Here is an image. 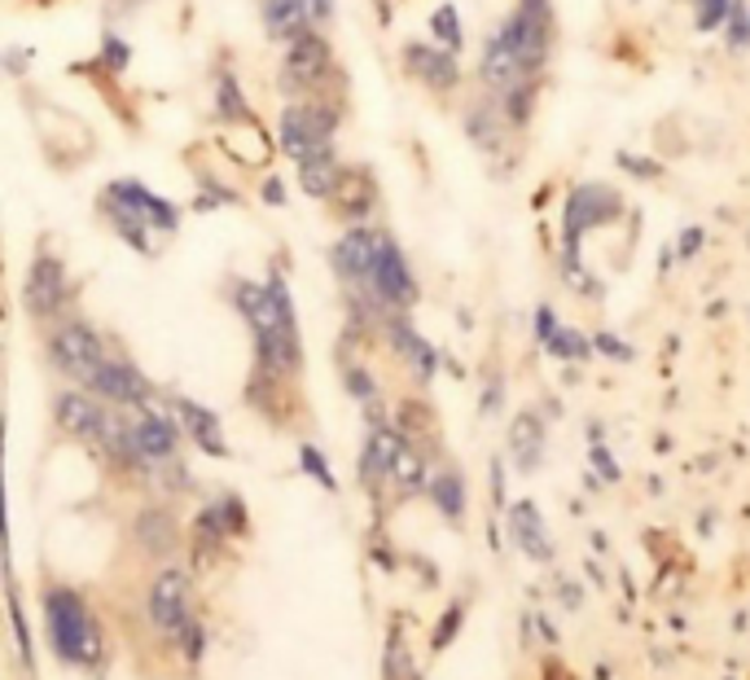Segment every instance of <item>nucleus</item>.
Segmentation results:
<instances>
[{
	"label": "nucleus",
	"instance_id": "1",
	"mask_svg": "<svg viewBox=\"0 0 750 680\" xmlns=\"http://www.w3.org/2000/svg\"><path fill=\"white\" fill-rule=\"evenodd\" d=\"M233 307L242 312L250 343H255V370L277 378V383H298L303 374V333H298V312L290 298L285 277H268V281H233Z\"/></svg>",
	"mask_w": 750,
	"mask_h": 680
},
{
	"label": "nucleus",
	"instance_id": "2",
	"mask_svg": "<svg viewBox=\"0 0 750 680\" xmlns=\"http://www.w3.org/2000/svg\"><path fill=\"white\" fill-rule=\"evenodd\" d=\"M40 619H45V641L62 667H75L84 676L106 671V663H110L106 628L80 588L49 579L40 588Z\"/></svg>",
	"mask_w": 750,
	"mask_h": 680
},
{
	"label": "nucleus",
	"instance_id": "3",
	"mask_svg": "<svg viewBox=\"0 0 750 680\" xmlns=\"http://www.w3.org/2000/svg\"><path fill=\"white\" fill-rule=\"evenodd\" d=\"M45 356L71 387H89V378L110 356V348L97 333V325H89L84 316H62L45 329Z\"/></svg>",
	"mask_w": 750,
	"mask_h": 680
},
{
	"label": "nucleus",
	"instance_id": "4",
	"mask_svg": "<svg viewBox=\"0 0 750 680\" xmlns=\"http://www.w3.org/2000/svg\"><path fill=\"white\" fill-rule=\"evenodd\" d=\"M333 75H338V62H333V49H329L320 27H307L294 40H285V49H281V89H285L290 102L329 97L325 89H329Z\"/></svg>",
	"mask_w": 750,
	"mask_h": 680
},
{
	"label": "nucleus",
	"instance_id": "5",
	"mask_svg": "<svg viewBox=\"0 0 750 680\" xmlns=\"http://www.w3.org/2000/svg\"><path fill=\"white\" fill-rule=\"evenodd\" d=\"M338 119H342V106L333 97H303V102H290L277 119V141H281V154L290 163H303L312 159L316 150L333 145V132H338Z\"/></svg>",
	"mask_w": 750,
	"mask_h": 680
},
{
	"label": "nucleus",
	"instance_id": "6",
	"mask_svg": "<svg viewBox=\"0 0 750 680\" xmlns=\"http://www.w3.org/2000/svg\"><path fill=\"white\" fill-rule=\"evenodd\" d=\"M145 619L176 645V636L198 623V588H194V575L185 566H163L150 588H145Z\"/></svg>",
	"mask_w": 750,
	"mask_h": 680
},
{
	"label": "nucleus",
	"instance_id": "7",
	"mask_svg": "<svg viewBox=\"0 0 750 680\" xmlns=\"http://www.w3.org/2000/svg\"><path fill=\"white\" fill-rule=\"evenodd\" d=\"M360 298H368L383 312H405V307L418 303L413 268H409V259H405V250L396 246L391 233H378V250H373V268H368V281H364Z\"/></svg>",
	"mask_w": 750,
	"mask_h": 680
},
{
	"label": "nucleus",
	"instance_id": "8",
	"mask_svg": "<svg viewBox=\"0 0 750 680\" xmlns=\"http://www.w3.org/2000/svg\"><path fill=\"white\" fill-rule=\"evenodd\" d=\"M128 439H132V457H137L141 474H150V470H163V466L180 461L185 431L176 426L172 413H163L159 405H150V409L128 413Z\"/></svg>",
	"mask_w": 750,
	"mask_h": 680
},
{
	"label": "nucleus",
	"instance_id": "9",
	"mask_svg": "<svg viewBox=\"0 0 750 680\" xmlns=\"http://www.w3.org/2000/svg\"><path fill=\"white\" fill-rule=\"evenodd\" d=\"M89 396H97L102 405H110V409H124V413H137V409H150V405H163V396H159V387L128 361V356H106L102 365H97V374L89 378V387H84Z\"/></svg>",
	"mask_w": 750,
	"mask_h": 680
},
{
	"label": "nucleus",
	"instance_id": "10",
	"mask_svg": "<svg viewBox=\"0 0 750 680\" xmlns=\"http://www.w3.org/2000/svg\"><path fill=\"white\" fill-rule=\"evenodd\" d=\"M71 303V281H67V263L54 250H36L32 268H27V285H23V307L36 325H54L67 316Z\"/></svg>",
	"mask_w": 750,
	"mask_h": 680
},
{
	"label": "nucleus",
	"instance_id": "11",
	"mask_svg": "<svg viewBox=\"0 0 750 680\" xmlns=\"http://www.w3.org/2000/svg\"><path fill=\"white\" fill-rule=\"evenodd\" d=\"M106 418H110V405H102L84 387H62L54 396V422H58V431L71 435L84 448H97V439L106 431Z\"/></svg>",
	"mask_w": 750,
	"mask_h": 680
},
{
	"label": "nucleus",
	"instance_id": "12",
	"mask_svg": "<svg viewBox=\"0 0 750 680\" xmlns=\"http://www.w3.org/2000/svg\"><path fill=\"white\" fill-rule=\"evenodd\" d=\"M163 405L172 409V418H176V426L185 431V439H194L207 457H215V461H228V457H233V448H228V439H224V426H220V418H215L207 405H198V400H189V396H180V391H167Z\"/></svg>",
	"mask_w": 750,
	"mask_h": 680
},
{
	"label": "nucleus",
	"instance_id": "13",
	"mask_svg": "<svg viewBox=\"0 0 750 680\" xmlns=\"http://www.w3.org/2000/svg\"><path fill=\"white\" fill-rule=\"evenodd\" d=\"M378 233H383V228L351 224V228H347V233L333 242V250H329V263H333L338 281H347L355 294H360V290H364V281H368L373 250H378Z\"/></svg>",
	"mask_w": 750,
	"mask_h": 680
},
{
	"label": "nucleus",
	"instance_id": "14",
	"mask_svg": "<svg viewBox=\"0 0 750 680\" xmlns=\"http://www.w3.org/2000/svg\"><path fill=\"white\" fill-rule=\"evenodd\" d=\"M106 198L119 202V207H128L132 215H141V220L150 224V233H176V228H180V207L167 202V198H159V194H154L150 185H141V180H110V185H106Z\"/></svg>",
	"mask_w": 750,
	"mask_h": 680
},
{
	"label": "nucleus",
	"instance_id": "15",
	"mask_svg": "<svg viewBox=\"0 0 750 680\" xmlns=\"http://www.w3.org/2000/svg\"><path fill=\"white\" fill-rule=\"evenodd\" d=\"M405 71L418 80V84H426V89H435V93H453L457 84H461V67H457V54H448V49H440V45H405Z\"/></svg>",
	"mask_w": 750,
	"mask_h": 680
},
{
	"label": "nucleus",
	"instance_id": "16",
	"mask_svg": "<svg viewBox=\"0 0 750 680\" xmlns=\"http://www.w3.org/2000/svg\"><path fill=\"white\" fill-rule=\"evenodd\" d=\"M373 202H378V189H373V176L364 172V167H342V180H338V189H333V198H329V207L347 220V224H360L368 211H373Z\"/></svg>",
	"mask_w": 750,
	"mask_h": 680
},
{
	"label": "nucleus",
	"instance_id": "17",
	"mask_svg": "<svg viewBox=\"0 0 750 680\" xmlns=\"http://www.w3.org/2000/svg\"><path fill=\"white\" fill-rule=\"evenodd\" d=\"M298 167V185H303V194L307 198H320V202H329L333 198V189H338V180H342V159H338V150L333 145H325V150H316L312 159H303V163H294Z\"/></svg>",
	"mask_w": 750,
	"mask_h": 680
},
{
	"label": "nucleus",
	"instance_id": "18",
	"mask_svg": "<svg viewBox=\"0 0 750 680\" xmlns=\"http://www.w3.org/2000/svg\"><path fill=\"white\" fill-rule=\"evenodd\" d=\"M137 540L145 553H172L180 544V523L167 505H150L137 514Z\"/></svg>",
	"mask_w": 750,
	"mask_h": 680
},
{
	"label": "nucleus",
	"instance_id": "19",
	"mask_svg": "<svg viewBox=\"0 0 750 680\" xmlns=\"http://www.w3.org/2000/svg\"><path fill=\"white\" fill-rule=\"evenodd\" d=\"M259 19H263L268 40H277V45H285V40H294L298 32L312 27L303 0H263V5H259Z\"/></svg>",
	"mask_w": 750,
	"mask_h": 680
},
{
	"label": "nucleus",
	"instance_id": "20",
	"mask_svg": "<svg viewBox=\"0 0 750 680\" xmlns=\"http://www.w3.org/2000/svg\"><path fill=\"white\" fill-rule=\"evenodd\" d=\"M102 215L110 220V228H115V237H124L137 255H154L159 246H154V237H150V224L141 220V215H132L128 207H119V202H110L106 194H102Z\"/></svg>",
	"mask_w": 750,
	"mask_h": 680
},
{
	"label": "nucleus",
	"instance_id": "21",
	"mask_svg": "<svg viewBox=\"0 0 750 680\" xmlns=\"http://www.w3.org/2000/svg\"><path fill=\"white\" fill-rule=\"evenodd\" d=\"M215 119H224V124H250L255 119V110L242 97L233 75H220V84H215Z\"/></svg>",
	"mask_w": 750,
	"mask_h": 680
},
{
	"label": "nucleus",
	"instance_id": "22",
	"mask_svg": "<svg viewBox=\"0 0 750 680\" xmlns=\"http://www.w3.org/2000/svg\"><path fill=\"white\" fill-rule=\"evenodd\" d=\"M194 540H198V549H211V553H220L233 536H228V523H224V514H220V505L211 501V505H202V514L194 518Z\"/></svg>",
	"mask_w": 750,
	"mask_h": 680
},
{
	"label": "nucleus",
	"instance_id": "23",
	"mask_svg": "<svg viewBox=\"0 0 750 680\" xmlns=\"http://www.w3.org/2000/svg\"><path fill=\"white\" fill-rule=\"evenodd\" d=\"M431 32H435V40H440V49H448V54H457L461 49V19H457V10L453 5H444V10H435V19H431Z\"/></svg>",
	"mask_w": 750,
	"mask_h": 680
},
{
	"label": "nucleus",
	"instance_id": "24",
	"mask_svg": "<svg viewBox=\"0 0 750 680\" xmlns=\"http://www.w3.org/2000/svg\"><path fill=\"white\" fill-rule=\"evenodd\" d=\"M298 466H303V474L316 479L325 492H338V479H333V470H329V461H325V453H320L316 444H303V448H298Z\"/></svg>",
	"mask_w": 750,
	"mask_h": 680
},
{
	"label": "nucleus",
	"instance_id": "25",
	"mask_svg": "<svg viewBox=\"0 0 750 680\" xmlns=\"http://www.w3.org/2000/svg\"><path fill=\"white\" fill-rule=\"evenodd\" d=\"M215 505H220V514H224V523H228V536L242 540V536L250 531V509H246V501H242L237 492H224V496H215Z\"/></svg>",
	"mask_w": 750,
	"mask_h": 680
},
{
	"label": "nucleus",
	"instance_id": "26",
	"mask_svg": "<svg viewBox=\"0 0 750 680\" xmlns=\"http://www.w3.org/2000/svg\"><path fill=\"white\" fill-rule=\"evenodd\" d=\"M207 645H211V632H207V623H202V619H198V623H189V628L176 636V649H180V658H185L189 667H198V663H202Z\"/></svg>",
	"mask_w": 750,
	"mask_h": 680
},
{
	"label": "nucleus",
	"instance_id": "27",
	"mask_svg": "<svg viewBox=\"0 0 750 680\" xmlns=\"http://www.w3.org/2000/svg\"><path fill=\"white\" fill-rule=\"evenodd\" d=\"M10 619H14L19 654H23V663L32 667V663H36V649H32V628H27V610H23V597H19V588H10Z\"/></svg>",
	"mask_w": 750,
	"mask_h": 680
},
{
	"label": "nucleus",
	"instance_id": "28",
	"mask_svg": "<svg viewBox=\"0 0 750 680\" xmlns=\"http://www.w3.org/2000/svg\"><path fill=\"white\" fill-rule=\"evenodd\" d=\"M435 505H440L448 518H457V514H461V479H453V474L435 479Z\"/></svg>",
	"mask_w": 750,
	"mask_h": 680
},
{
	"label": "nucleus",
	"instance_id": "29",
	"mask_svg": "<svg viewBox=\"0 0 750 680\" xmlns=\"http://www.w3.org/2000/svg\"><path fill=\"white\" fill-rule=\"evenodd\" d=\"M347 391H351L360 405H373V400H378V387H373V378H368L360 365L347 370Z\"/></svg>",
	"mask_w": 750,
	"mask_h": 680
},
{
	"label": "nucleus",
	"instance_id": "30",
	"mask_svg": "<svg viewBox=\"0 0 750 680\" xmlns=\"http://www.w3.org/2000/svg\"><path fill=\"white\" fill-rule=\"evenodd\" d=\"M263 198H268V202H285V185H281V180H268V185H263Z\"/></svg>",
	"mask_w": 750,
	"mask_h": 680
}]
</instances>
